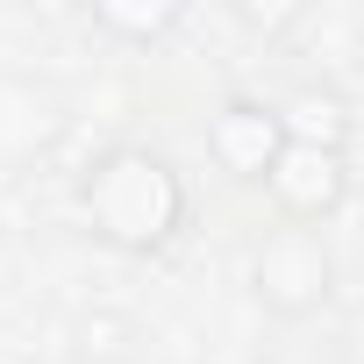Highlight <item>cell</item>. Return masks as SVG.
<instances>
[{
    "instance_id": "obj_1",
    "label": "cell",
    "mask_w": 364,
    "mask_h": 364,
    "mask_svg": "<svg viewBox=\"0 0 364 364\" xmlns=\"http://www.w3.org/2000/svg\"><path fill=\"white\" fill-rule=\"evenodd\" d=\"M79 215H86V229L107 250L157 257V250L178 243V229L193 215V193H186V171H178L164 150L114 143V150H100L79 171Z\"/></svg>"
},
{
    "instance_id": "obj_2",
    "label": "cell",
    "mask_w": 364,
    "mask_h": 364,
    "mask_svg": "<svg viewBox=\"0 0 364 364\" xmlns=\"http://www.w3.org/2000/svg\"><path fill=\"white\" fill-rule=\"evenodd\" d=\"M250 293H257V307L272 321L321 314L336 300V250H328V236L321 229H293V222L264 229L250 243Z\"/></svg>"
},
{
    "instance_id": "obj_3",
    "label": "cell",
    "mask_w": 364,
    "mask_h": 364,
    "mask_svg": "<svg viewBox=\"0 0 364 364\" xmlns=\"http://www.w3.org/2000/svg\"><path fill=\"white\" fill-rule=\"evenodd\" d=\"M264 200L279 208V222L293 229H321L343 200H350V150H314V143H286L272 178H264Z\"/></svg>"
},
{
    "instance_id": "obj_4",
    "label": "cell",
    "mask_w": 364,
    "mask_h": 364,
    "mask_svg": "<svg viewBox=\"0 0 364 364\" xmlns=\"http://www.w3.org/2000/svg\"><path fill=\"white\" fill-rule=\"evenodd\" d=\"M286 150V122H279V100H257V93H236L208 114V157L215 171H229L236 186H264L272 164Z\"/></svg>"
},
{
    "instance_id": "obj_5",
    "label": "cell",
    "mask_w": 364,
    "mask_h": 364,
    "mask_svg": "<svg viewBox=\"0 0 364 364\" xmlns=\"http://www.w3.org/2000/svg\"><path fill=\"white\" fill-rule=\"evenodd\" d=\"M279 122H286V143H314V150H350L357 136L343 86H321V79H300L293 93H279Z\"/></svg>"
},
{
    "instance_id": "obj_6",
    "label": "cell",
    "mask_w": 364,
    "mask_h": 364,
    "mask_svg": "<svg viewBox=\"0 0 364 364\" xmlns=\"http://www.w3.org/2000/svg\"><path fill=\"white\" fill-rule=\"evenodd\" d=\"M178 0H93V29H107V36H129V43H157V36H171L178 29Z\"/></svg>"
}]
</instances>
